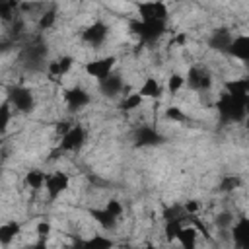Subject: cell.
Masks as SVG:
<instances>
[{
  "mask_svg": "<svg viewBox=\"0 0 249 249\" xmlns=\"http://www.w3.org/2000/svg\"><path fill=\"white\" fill-rule=\"evenodd\" d=\"M216 111H218L220 124L241 123L243 119L249 117V99H241L224 91L216 101Z\"/></svg>",
  "mask_w": 249,
  "mask_h": 249,
  "instance_id": "1",
  "label": "cell"
},
{
  "mask_svg": "<svg viewBox=\"0 0 249 249\" xmlns=\"http://www.w3.org/2000/svg\"><path fill=\"white\" fill-rule=\"evenodd\" d=\"M167 29V21L160 19H130V31L138 35L140 45L156 43Z\"/></svg>",
  "mask_w": 249,
  "mask_h": 249,
  "instance_id": "2",
  "label": "cell"
},
{
  "mask_svg": "<svg viewBox=\"0 0 249 249\" xmlns=\"http://www.w3.org/2000/svg\"><path fill=\"white\" fill-rule=\"evenodd\" d=\"M8 103L19 111V113H31L35 109V97L33 91L25 86H14L8 91Z\"/></svg>",
  "mask_w": 249,
  "mask_h": 249,
  "instance_id": "3",
  "label": "cell"
},
{
  "mask_svg": "<svg viewBox=\"0 0 249 249\" xmlns=\"http://www.w3.org/2000/svg\"><path fill=\"white\" fill-rule=\"evenodd\" d=\"M115 62H117V58H115L113 54H109V56H103V58L86 62L84 70H86V74H88L89 78H93L97 84H101V82H105V80L113 74Z\"/></svg>",
  "mask_w": 249,
  "mask_h": 249,
  "instance_id": "4",
  "label": "cell"
},
{
  "mask_svg": "<svg viewBox=\"0 0 249 249\" xmlns=\"http://www.w3.org/2000/svg\"><path fill=\"white\" fill-rule=\"evenodd\" d=\"M185 84L193 89V91H208L212 88V74L206 66H191L187 76H185Z\"/></svg>",
  "mask_w": 249,
  "mask_h": 249,
  "instance_id": "5",
  "label": "cell"
},
{
  "mask_svg": "<svg viewBox=\"0 0 249 249\" xmlns=\"http://www.w3.org/2000/svg\"><path fill=\"white\" fill-rule=\"evenodd\" d=\"M107 37H109V25L103 23L101 19H95L93 23H89L82 33V41L93 49H99L107 41Z\"/></svg>",
  "mask_w": 249,
  "mask_h": 249,
  "instance_id": "6",
  "label": "cell"
},
{
  "mask_svg": "<svg viewBox=\"0 0 249 249\" xmlns=\"http://www.w3.org/2000/svg\"><path fill=\"white\" fill-rule=\"evenodd\" d=\"M134 146L136 148H148V146H160L165 142V138L156 130V126L152 124H140L136 130H134Z\"/></svg>",
  "mask_w": 249,
  "mask_h": 249,
  "instance_id": "7",
  "label": "cell"
},
{
  "mask_svg": "<svg viewBox=\"0 0 249 249\" xmlns=\"http://www.w3.org/2000/svg\"><path fill=\"white\" fill-rule=\"evenodd\" d=\"M86 142V128L82 124H74L58 144V152H78Z\"/></svg>",
  "mask_w": 249,
  "mask_h": 249,
  "instance_id": "8",
  "label": "cell"
},
{
  "mask_svg": "<svg viewBox=\"0 0 249 249\" xmlns=\"http://www.w3.org/2000/svg\"><path fill=\"white\" fill-rule=\"evenodd\" d=\"M70 185V177L64 173V171H53L47 175V183H45V189H47V196L49 200H56Z\"/></svg>",
  "mask_w": 249,
  "mask_h": 249,
  "instance_id": "9",
  "label": "cell"
},
{
  "mask_svg": "<svg viewBox=\"0 0 249 249\" xmlns=\"http://www.w3.org/2000/svg\"><path fill=\"white\" fill-rule=\"evenodd\" d=\"M235 249H249V216H241L230 228Z\"/></svg>",
  "mask_w": 249,
  "mask_h": 249,
  "instance_id": "10",
  "label": "cell"
},
{
  "mask_svg": "<svg viewBox=\"0 0 249 249\" xmlns=\"http://www.w3.org/2000/svg\"><path fill=\"white\" fill-rule=\"evenodd\" d=\"M62 97H64V103L68 105V109H70V111L84 109V107H86V105H89V101H91L89 93H88L84 88H80V86H72V88L64 89Z\"/></svg>",
  "mask_w": 249,
  "mask_h": 249,
  "instance_id": "11",
  "label": "cell"
},
{
  "mask_svg": "<svg viewBox=\"0 0 249 249\" xmlns=\"http://www.w3.org/2000/svg\"><path fill=\"white\" fill-rule=\"evenodd\" d=\"M138 19H160L167 21V6L163 2H142L138 4Z\"/></svg>",
  "mask_w": 249,
  "mask_h": 249,
  "instance_id": "12",
  "label": "cell"
},
{
  "mask_svg": "<svg viewBox=\"0 0 249 249\" xmlns=\"http://www.w3.org/2000/svg\"><path fill=\"white\" fill-rule=\"evenodd\" d=\"M21 56L29 66H41L47 56V45L43 41H33L23 49Z\"/></svg>",
  "mask_w": 249,
  "mask_h": 249,
  "instance_id": "13",
  "label": "cell"
},
{
  "mask_svg": "<svg viewBox=\"0 0 249 249\" xmlns=\"http://www.w3.org/2000/svg\"><path fill=\"white\" fill-rule=\"evenodd\" d=\"M231 41H233L231 31L226 29V27H220V29H214V31H212V35H210V39H208V45H210L212 49L220 51V53H228Z\"/></svg>",
  "mask_w": 249,
  "mask_h": 249,
  "instance_id": "14",
  "label": "cell"
},
{
  "mask_svg": "<svg viewBox=\"0 0 249 249\" xmlns=\"http://www.w3.org/2000/svg\"><path fill=\"white\" fill-rule=\"evenodd\" d=\"M228 54L237 58V60H243V62H249V35H237L233 37L230 49H228Z\"/></svg>",
  "mask_w": 249,
  "mask_h": 249,
  "instance_id": "15",
  "label": "cell"
},
{
  "mask_svg": "<svg viewBox=\"0 0 249 249\" xmlns=\"http://www.w3.org/2000/svg\"><path fill=\"white\" fill-rule=\"evenodd\" d=\"M72 66H74V56H72V54H62V56H58L56 60L49 62V66H47V72H49L51 76H56V78H60V76L68 74V70H70Z\"/></svg>",
  "mask_w": 249,
  "mask_h": 249,
  "instance_id": "16",
  "label": "cell"
},
{
  "mask_svg": "<svg viewBox=\"0 0 249 249\" xmlns=\"http://www.w3.org/2000/svg\"><path fill=\"white\" fill-rule=\"evenodd\" d=\"M99 89H101V93L107 95V97H117V95L123 93V89H124V80H123L119 74H111L105 82L99 84Z\"/></svg>",
  "mask_w": 249,
  "mask_h": 249,
  "instance_id": "17",
  "label": "cell"
},
{
  "mask_svg": "<svg viewBox=\"0 0 249 249\" xmlns=\"http://www.w3.org/2000/svg\"><path fill=\"white\" fill-rule=\"evenodd\" d=\"M138 93H140L144 99H146V97H150V99L160 101V99H161V95H163V86H161L156 78L148 76V78L144 80V84L138 88Z\"/></svg>",
  "mask_w": 249,
  "mask_h": 249,
  "instance_id": "18",
  "label": "cell"
},
{
  "mask_svg": "<svg viewBox=\"0 0 249 249\" xmlns=\"http://www.w3.org/2000/svg\"><path fill=\"white\" fill-rule=\"evenodd\" d=\"M89 216L93 218V222H97V224H99L103 230H107V231H109V230H115V228H117V222H119L115 216H111V214L105 210V206H103V208H89Z\"/></svg>",
  "mask_w": 249,
  "mask_h": 249,
  "instance_id": "19",
  "label": "cell"
},
{
  "mask_svg": "<svg viewBox=\"0 0 249 249\" xmlns=\"http://www.w3.org/2000/svg\"><path fill=\"white\" fill-rule=\"evenodd\" d=\"M19 231H21V224H19V222H16V220L4 222V224L0 226V243H2L4 247L10 245V241L16 239V235H19Z\"/></svg>",
  "mask_w": 249,
  "mask_h": 249,
  "instance_id": "20",
  "label": "cell"
},
{
  "mask_svg": "<svg viewBox=\"0 0 249 249\" xmlns=\"http://www.w3.org/2000/svg\"><path fill=\"white\" fill-rule=\"evenodd\" d=\"M226 91L241 97V99H249V78H237V80H230L226 84Z\"/></svg>",
  "mask_w": 249,
  "mask_h": 249,
  "instance_id": "21",
  "label": "cell"
},
{
  "mask_svg": "<svg viewBox=\"0 0 249 249\" xmlns=\"http://www.w3.org/2000/svg\"><path fill=\"white\" fill-rule=\"evenodd\" d=\"M196 235H198V230L195 226H183L179 235H177V241L181 243V249H196Z\"/></svg>",
  "mask_w": 249,
  "mask_h": 249,
  "instance_id": "22",
  "label": "cell"
},
{
  "mask_svg": "<svg viewBox=\"0 0 249 249\" xmlns=\"http://www.w3.org/2000/svg\"><path fill=\"white\" fill-rule=\"evenodd\" d=\"M45 183H47V173H43L41 169H29V171L25 173V185L31 187L33 191L43 189Z\"/></svg>",
  "mask_w": 249,
  "mask_h": 249,
  "instance_id": "23",
  "label": "cell"
},
{
  "mask_svg": "<svg viewBox=\"0 0 249 249\" xmlns=\"http://www.w3.org/2000/svg\"><path fill=\"white\" fill-rule=\"evenodd\" d=\"M113 247H115L113 239H109L105 235H99V233L86 239V249H113Z\"/></svg>",
  "mask_w": 249,
  "mask_h": 249,
  "instance_id": "24",
  "label": "cell"
},
{
  "mask_svg": "<svg viewBox=\"0 0 249 249\" xmlns=\"http://www.w3.org/2000/svg\"><path fill=\"white\" fill-rule=\"evenodd\" d=\"M142 103H144V97H142L138 91L126 93L124 99L121 101V109H123V111H134V109H140Z\"/></svg>",
  "mask_w": 249,
  "mask_h": 249,
  "instance_id": "25",
  "label": "cell"
},
{
  "mask_svg": "<svg viewBox=\"0 0 249 249\" xmlns=\"http://www.w3.org/2000/svg\"><path fill=\"white\" fill-rule=\"evenodd\" d=\"M239 187H241V177H239V175H226V177H222L218 191H222V193H231V191H235V189H239Z\"/></svg>",
  "mask_w": 249,
  "mask_h": 249,
  "instance_id": "26",
  "label": "cell"
},
{
  "mask_svg": "<svg viewBox=\"0 0 249 249\" xmlns=\"http://www.w3.org/2000/svg\"><path fill=\"white\" fill-rule=\"evenodd\" d=\"M18 8H19V4L14 2V0L0 2V18H2L4 21H12V19H16V10H18Z\"/></svg>",
  "mask_w": 249,
  "mask_h": 249,
  "instance_id": "27",
  "label": "cell"
},
{
  "mask_svg": "<svg viewBox=\"0 0 249 249\" xmlns=\"http://www.w3.org/2000/svg\"><path fill=\"white\" fill-rule=\"evenodd\" d=\"M54 21H56V10L54 8H51V10H47V12H43L41 14V18H39V29L41 31H47V29H51L53 25H54Z\"/></svg>",
  "mask_w": 249,
  "mask_h": 249,
  "instance_id": "28",
  "label": "cell"
},
{
  "mask_svg": "<svg viewBox=\"0 0 249 249\" xmlns=\"http://www.w3.org/2000/svg\"><path fill=\"white\" fill-rule=\"evenodd\" d=\"M163 117H165L167 121H173V123H187V121H189V115L183 113L181 107H175V105L167 107L165 113H163Z\"/></svg>",
  "mask_w": 249,
  "mask_h": 249,
  "instance_id": "29",
  "label": "cell"
},
{
  "mask_svg": "<svg viewBox=\"0 0 249 249\" xmlns=\"http://www.w3.org/2000/svg\"><path fill=\"white\" fill-rule=\"evenodd\" d=\"M183 86H185V78H183L181 74H171V76H169V80H167V89H169L171 95L179 93Z\"/></svg>",
  "mask_w": 249,
  "mask_h": 249,
  "instance_id": "30",
  "label": "cell"
},
{
  "mask_svg": "<svg viewBox=\"0 0 249 249\" xmlns=\"http://www.w3.org/2000/svg\"><path fill=\"white\" fill-rule=\"evenodd\" d=\"M105 210H107L111 216H115L117 220H121V216H123V212H124V210H123V204H121L119 200H115V198H111V200L105 204Z\"/></svg>",
  "mask_w": 249,
  "mask_h": 249,
  "instance_id": "31",
  "label": "cell"
},
{
  "mask_svg": "<svg viewBox=\"0 0 249 249\" xmlns=\"http://www.w3.org/2000/svg\"><path fill=\"white\" fill-rule=\"evenodd\" d=\"M233 216L230 214V212H222V214H218L216 216V226L218 228H222V230H230L231 226H233Z\"/></svg>",
  "mask_w": 249,
  "mask_h": 249,
  "instance_id": "32",
  "label": "cell"
},
{
  "mask_svg": "<svg viewBox=\"0 0 249 249\" xmlns=\"http://www.w3.org/2000/svg\"><path fill=\"white\" fill-rule=\"evenodd\" d=\"M49 231H51V224H49V222H41V224L37 226V233H39V237H47Z\"/></svg>",
  "mask_w": 249,
  "mask_h": 249,
  "instance_id": "33",
  "label": "cell"
},
{
  "mask_svg": "<svg viewBox=\"0 0 249 249\" xmlns=\"http://www.w3.org/2000/svg\"><path fill=\"white\" fill-rule=\"evenodd\" d=\"M185 206V210H187V214L191 216V214H195L196 210H198V204H196V200H189L187 204H183Z\"/></svg>",
  "mask_w": 249,
  "mask_h": 249,
  "instance_id": "34",
  "label": "cell"
},
{
  "mask_svg": "<svg viewBox=\"0 0 249 249\" xmlns=\"http://www.w3.org/2000/svg\"><path fill=\"white\" fill-rule=\"evenodd\" d=\"M2 113H4V117H2V126H8V121H10V103L4 105Z\"/></svg>",
  "mask_w": 249,
  "mask_h": 249,
  "instance_id": "35",
  "label": "cell"
},
{
  "mask_svg": "<svg viewBox=\"0 0 249 249\" xmlns=\"http://www.w3.org/2000/svg\"><path fill=\"white\" fill-rule=\"evenodd\" d=\"M29 249H47V239L45 237H39V241L33 247H29Z\"/></svg>",
  "mask_w": 249,
  "mask_h": 249,
  "instance_id": "36",
  "label": "cell"
},
{
  "mask_svg": "<svg viewBox=\"0 0 249 249\" xmlns=\"http://www.w3.org/2000/svg\"><path fill=\"white\" fill-rule=\"evenodd\" d=\"M70 249H86V239H76Z\"/></svg>",
  "mask_w": 249,
  "mask_h": 249,
  "instance_id": "37",
  "label": "cell"
},
{
  "mask_svg": "<svg viewBox=\"0 0 249 249\" xmlns=\"http://www.w3.org/2000/svg\"><path fill=\"white\" fill-rule=\"evenodd\" d=\"M140 249H161V247H156V245H144V247H140Z\"/></svg>",
  "mask_w": 249,
  "mask_h": 249,
  "instance_id": "38",
  "label": "cell"
},
{
  "mask_svg": "<svg viewBox=\"0 0 249 249\" xmlns=\"http://www.w3.org/2000/svg\"><path fill=\"white\" fill-rule=\"evenodd\" d=\"M247 128H249V117H247Z\"/></svg>",
  "mask_w": 249,
  "mask_h": 249,
  "instance_id": "39",
  "label": "cell"
}]
</instances>
